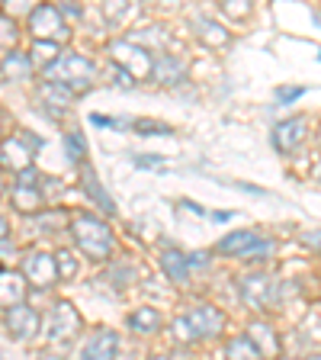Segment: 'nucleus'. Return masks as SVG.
I'll return each instance as SVG.
<instances>
[{"label":"nucleus","instance_id":"17","mask_svg":"<svg viewBox=\"0 0 321 360\" xmlns=\"http://www.w3.org/2000/svg\"><path fill=\"white\" fill-rule=\"evenodd\" d=\"M193 26H196V36L206 45H228V32H225L216 20H209V16H196Z\"/></svg>","mask_w":321,"mask_h":360},{"label":"nucleus","instance_id":"38","mask_svg":"<svg viewBox=\"0 0 321 360\" xmlns=\"http://www.w3.org/2000/svg\"><path fill=\"white\" fill-rule=\"evenodd\" d=\"M7 235H10V225H7V219L0 216V241H7Z\"/></svg>","mask_w":321,"mask_h":360},{"label":"nucleus","instance_id":"18","mask_svg":"<svg viewBox=\"0 0 321 360\" xmlns=\"http://www.w3.org/2000/svg\"><path fill=\"white\" fill-rule=\"evenodd\" d=\"M151 77H157L161 84H180L183 81V65H180L177 58H155V65H151Z\"/></svg>","mask_w":321,"mask_h":360},{"label":"nucleus","instance_id":"37","mask_svg":"<svg viewBox=\"0 0 321 360\" xmlns=\"http://www.w3.org/2000/svg\"><path fill=\"white\" fill-rule=\"evenodd\" d=\"M93 126H116V120H106V116H90Z\"/></svg>","mask_w":321,"mask_h":360},{"label":"nucleus","instance_id":"5","mask_svg":"<svg viewBox=\"0 0 321 360\" xmlns=\"http://www.w3.org/2000/svg\"><path fill=\"white\" fill-rule=\"evenodd\" d=\"M81 331V315L71 302H55L48 319H45V338L52 345H67L71 338Z\"/></svg>","mask_w":321,"mask_h":360},{"label":"nucleus","instance_id":"23","mask_svg":"<svg viewBox=\"0 0 321 360\" xmlns=\"http://www.w3.org/2000/svg\"><path fill=\"white\" fill-rule=\"evenodd\" d=\"M225 360H263V357L257 354V347L247 341V335H238L225 347Z\"/></svg>","mask_w":321,"mask_h":360},{"label":"nucleus","instance_id":"21","mask_svg":"<svg viewBox=\"0 0 321 360\" xmlns=\"http://www.w3.org/2000/svg\"><path fill=\"white\" fill-rule=\"evenodd\" d=\"M84 190H87L90 196H93V202H97L103 212H116V202L110 200V193L103 190V184L97 180V174L90 171V167H84Z\"/></svg>","mask_w":321,"mask_h":360},{"label":"nucleus","instance_id":"8","mask_svg":"<svg viewBox=\"0 0 321 360\" xmlns=\"http://www.w3.org/2000/svg\"><path fill=\"white\" fill-rule=\"evenodd\" d=\"M22 280H30V283L42 286V290H48V286L58 280V270H55V257L42 255V251H30L26 255V261H22Z\"/></svg>","mask_w":321,"mask_h":360},{"label":"nucleus","instance_id":"19","mask_svg":"<svg viewBox=\"0 0 321 360\" xmlns=\"http://www.w3.org/2000/svg\"><path fill=\"white\" fill-rule=\"evenodd\" d=\"M161 267H164V274L173 280V283H187L190 277V267H187V255H180V251H164V257H161Z\"/></svg>","mask_w":321,"mask_h":360},{"label":"nucleus","instance_id":"43","mask_svg":"<svg viewBox=\"0 0 321 360\" xmlns=\"http://www.w3.org/2000/svg\"><path fill=\"white\" fill-rule=\"evenodd\" d=\"M0 360H4V357H0Z\"/></svg>","mask_w":321,"mask_h":360},{"label":"nucleus","instance_id":"36","mask_svg":"<svg viewBox=\"0 0 321 360\" xmlns=\"http://www.w3.org/2000/svg\"><path fill=\"white\" fill-rule=\"evenodd\" d=\"M126 10H129V4H116V7H112V4H106V16H110V20H119Z\"/></svg>","mask_w":321,"mask_h":360},{"label":"nucleus","instance_id":"40","mask_svg":"<svg viewBox=\"0 0 321 360\" xmlns=\"http://www.w3.org/2000/svg\"><path fill=\"white\" fill-rule=\"evenodd\" d=\"M308 360H321V354H312V357H308Z\"/></svg>","mask_w":321,"mask_h":360},{"label":"nucleus","instance_id":"10","mask_svg":"<svg viewBox=\"0 0 321 360\" xmlns=\"http://www.w3.org/2000/svg\"><path fill=\"white\" fill-rule=\"evenodd\" d=\"M302 139H306V120H299V116L277 122V129H273V145L283 155H292L302 145Z\"/></svg>","mask_w":321,"mask_h":360},{"label":"nucleus","instance_id":"39","mask_svg":"<svg viewBox=\"0 0 321 360\" xmlns=\"http://www.w3.org/2000/svg\"><path fill=\"white\" fill-rule=\"evenodd\" d=\"M315 174H318V180H321V161H318V167H315Z\"/></svg>","mask_w":321,"mask_h":360},{"label":"nucleus","instance_id":"32","mask_svg":"<svg viewBox=\"0 0 321 360\" xmlns=\"http://www.w3.org/2000/svg\"><path fill=\"white\" fill-rule=\"evenodd\" d=\"M16 187H39V171L36 167H26V171L16 177Z\"/></svg>","mask_w":321,"mask_h":360},{"label":"nucleus","instance_id":"42","mask_svg":"<svg viewBox=\"0 0 321 360\" xmlns=\"http://www.w3.org/2000/svg\"><path fill=\"white\" fill-rule=\"evenodd\" d=\"M0 193H4V184H0Z\"/></svg>","mask_w":321,"mask_h":360},{"label":"nucleus","instance_id":"16","mask_svg":"<svg viewBox=\"0 0 321 360\" xmlns=\"http://www.w3.org/2000/svg\"><path fill=\"white\" fill-rule=\"evenodd\" d=\"M0 71H4V77H7V81H30L32 61H30V55H22V52H16V49H13V52L4 58Z\"/></svg>","mask_w":321,"mask_h":360},{"label":"nucleus","instance_id":"41","mask_svg":"<svg viewBox=\"0 0 321 360\" xmlns=\"http://www.w3.org/2000/svg\"><path fill=\"white\" fill-rule=\"evenodd\" d=\"M151 360H167V357H151Z\"/></svg>","mask_w":321,"mask_h":360},{"label":"nucleus","instance_id":"14","mask_svg":"<svg viewBox=\"0 0 321 360\" xmlns=\"http://www.w3.org/2000/svg\"><path fill=\"white\" fill-rule=\"evenodd\" d=\"M247 341L257 347L261 357H277L280 354V338L267 322H251V328H247Z\"/></svg>","mask_w":321,"mask_h":360},{"label":"nucleus","instance_id":"3","mask_svg":"<svg viewBox=\"0 0 321 360\" xmlns=\"http://www.w3.org/2000/svg\"><path fill=\"white\" fill-rule=\"evenodd\" d=\"M110 55L112 61L122 68V75L129 77H151V65H155V58L148 55V49L138 42H129V39H119V42L110 45Z\"/></svg>","mask_w":321,"mask_h":360},{"label":"nucleus","instance_id":"27","mask_svg":"<svg viewBox=\"0 0 321 360\" xmlns=\"http://www.w3.org/2000/svg\"><path fill=\"white\" fill-rule=\"evenodd\" d=\"M55 270H58L61 280H71L77 274V261H74V255H71L67 248H61L58 255H55Z\"/></svg>","mask_w":321,"mask_h":360},{"label":"nucleus","instance_id":"6","mask_svg":"<svg viewBox=\"0 0 321 360\" xmlns=\"http://www.w3.org/2000/svg\"><path fill=\"white\" fill-rule=\"evenodd\" d=\"M238 286H241V300L251 309H267L280 296V286L273 283L270 274H247V277L238 280Z\"/></svg>","mask_w":321,"mask_h":360},{"label":"nucleus","instance_id":"11","mask_svg":"<svg viewBox=\"0 0 321 360\" xmlns=\"http://www.w3.org/2000/svg\"><path fill=\"white\" fill-rule=\"evenodd\" d=\"M0 167H13L16 174H22L26 167H32V148L22 142L20 135L4 139V145H0Z\"/></svg>","mask_w":321,"mask_h":360},{"label":"nucleus","instance_id":"4","mask_svg":"<svg viewBox=\"0 0 321 360\" xmlns=\"http://www.w3.org/2000/svg\"><path fill=\"white\" fill-rule=\"evenodd\" d=\"M30 30L36 36V42H55L58 45L61 39H67V22L61 16L58 7L52 4H42V7L30 10Z\"/></svg>","mask_w":321,"mask_h":360},{"label":"nucleus","instance_id":"30","mask_svg":"<svg viewBox=\"0 0 321 360\" xmlns=\"http://www.w3.org/2000/svg\"><path fill=\"white\" fill-rule=\"evenodd\" d=\"M222 10L228 16H235V20H241V16H247V10H251V7H247V4H241V0H225Z\"/></svg>","mask_w":321,"mask_h":360},{"label":"nucleus","instance_id":"13","mask_svg":"<svg viewBox=\"0 0 321 360\" xmlns=\"http://www.w3.org/2000/svg\"><path fill=\"white\" fill-rule=\"evenodd\" d=\"M22 296H26V280L20 274H13V270L0 267V306L4 309L22 306Z\"/></svg>","mask_w":321,"mask_h":360},{"label":"nucleus","instance_id":"1","mask_svg":"<svg viewBox=\"0 0 321 360\" xmlns=\"http://www.w3.org/2000/svg\"><path fill=\"white\" fill-rule=\"evenodd\" d=\"M90 77H93V65L77 52H61L52 65L45 68V84L65 90L71 97H77L90 87Z\"/></svg>","mask_w":321,"mask_h":360},{"label":"nucleus","instance_id":"12","mask_svg":"<svg viewBox=\"0 0 321 360\" xmlns=\"http://www.w3.org/2000/svg\"><path fill=\"white\" fill-rule=\"evenodd\" d=\"M119 351V338L110 328H97L90 335V341L84 345V360H116Z\"/></svg>","mask_w":321,"mask_h":360},{"label":"nucleus","instance_id":"9","mask_svg":"<svg viewBox=\"0 0 321 360\" xmlns=\"http://www.w3.org/2000/svg\"><path fill=\"white\" fill-rule=\"evenodd\" d=\"M39 325H42V319H39L36 309H30V306L7 309V328H10V335L20 338V341H32V338L39 335Z\"/></svg>","mask_w":321,"mask_h":360},{"label":"nucleus","instance_id":"7","mask_svg":"<svg viewBox=\"0 0 321 360\" xmlns=\"http://www.w3.org/2000/svg\"><path fill=\"white\" fill-rule=\"evenodd\" d=\"M183 319H187V325L193 328L196 338H216L225 325L222 312H218L216 306H209V302H196V306H190Z\"/></svg>","mask_w":321,"mask_h":360},{"label":"nucleus","instance_id":"29","mask_svg":"<svg viewBox=\"0 0 321 360\" xmlns=\"http://www.w3.org/2000/svg\"><path fill=\"white\" fill-rule=\"evenodd\" d=\"M171 331H173V335H177V341H180V345H187V341H196L193 328H190V325H187V319H183V315H180L177 322L171 325Z\"/></svg>","mask_w":321,"mask_h":360},{"label":"nucleus","instance_id":"2","mask_svg":"<svg viewBox=\"0 0 321 360\" xmlns=\"http://www.w3.org/2000/svg\"><path fill=\"white\" fill-rule=\"evenodd\" d=\"M71 235H74L77 248L90 261H110L112 255V232L103 219L90 216V212H81V216L71 219Z\"/></svg>","mask_w":321,"mask_h":360},{"label":"nucleus","instance_id":"25","mask_svg":"<svg viewBox=\"0 0 321 360\" xmlns=\"http://www.w3.org/2000/svg\"><path fill=\"white\" fill-rule=\"evenodd\" d=\"M65 151H67V161L71 165H84V158H87V142H84L81 132H67L65 135Z\"/></svg>","mask_w":321,"mask_h":360},{"label":"nucleus","instance_id":"31","mask_svg":"<svg viewBox=\"0 0 321 360\" xmlns=\"http://www.w3.org/2000/svg\"><path fill=\"white\" fill-rule=\"evenodd\" d=\"M302 94H306L302 87H280V90H277V100H280V103H296Z\"/></svg>","mask_w":321,"mask_h":360},{"label":"nucleus","instance_id":"26","mask_svg":"<svg viewBox=\"0 0 321 360\" xmlns=\"http://www.w3.org/2000/svg\"><path fill=\"white\" fill-rule=\"evenodd\" d=\"M16 36H20L16 20L10 13H0V49H16Z\"/></svg>","mask_w":321,"mask_h":360},{"label":"nucleus","instance_id":"22","mask_svg":"<svg viewBox=\"0 0 321 360\" xmlns=\"http://www.w3.org/2000/svg\"><path fill=\"white\" fill-rule=\"evenodd\" d=\"M13 206L20 212H26V216L39 212V206H42V193H39V187H13Z\"/></svg>","mask_w":321,"mask_h":360},{"label":"nucleus","instance_id":"28","mask_svg":"<svg viewBox=\"0 0 321 360\" xmlns=\"http://www.w3.org/2000/svg\"><path fill=\"white\" fill-rule=\"evenodd\" d=\"M135 132L138 135H171V126L155 120H135Z\"/></svg>","mask_w":321,"mask_h":360},{"label":"nucleus","instance_id":"20","mask_svg":"<svg viewBox=\"0 0 321 360\" xmlns=\"http://www.w3.org/2000/svg\"><path fill=\"white\" fill-rule=\"evenodd\" d=\"M129 328H132V331H142V335H151V331L161 328V312H155L151 306L135 309V312L129 315Z\"/></svg>","mask_w":321,"mask_h":360},{"label":"nucleus","instance_id":"15","mask_svg":"<svg viewBox=\"0 0 321 360\" xmlns=\"http://www.w3.org/2000/svg\"><path fill=\"white\" fill-rule=\"evenodd\" d=\"M257 245H261V235H257V232H232V235H225V238L218 241V255H241V257H247Z\"/></svg>","mask_w":321,"mask_h":360},{"label":"nucleus","instance_id":"35","mask_svg":"<svg viewBox=\"0 0 321 360\" xmlns=\"http://www.w3.org/2000/svg\"><path fill=\"white\" fill-rule=\"evenodd\" d=\"M187 267H209V255L206 251H196V255H187Z\"/></svg>","mask_w":321,"mask_h":360},{"label":"nucleus","instance_id":"24","mask_svg":"<svg viewBox=\"0 0 321 360\" xmlns=\"http://www.w3.org/2000/svg\"><path fill=\"white\" fill-rule=\"evenodd\" d=\"M58 55H61V52H58V45H55V42H36V45H32V52H30V61H32V65H39V68L45 71V68L52 65Z\"/></svg>","mask_w":321,"mask_h":360},{"label":"nucleus","instance_id":"33","mask_svg":"<svg viewBox=\"0 0 321 360\" xmlns=\"http://www.w3.org/2000/svg\"><path fill=\"white\" fill-rule=\"evenodd\" d=\"M135 165H138V167H151V171H161V167H164V161H161L157 155H138V158H135Z\"/></svg>","mask_w":321,"mask_h":360},{"label":"nucleus","instance_id":"34","mask_svg":"<svg viewBox=\"0 0 321 360\" xmlns=\"http://www.w3.org/2000/svg\"><path fill=\"white\" fill-rule=\"evenodd\" d=\"M302 245L321 251V229H308V232H302Z\"/></svg>","mask_w":321,"mask_h":360}]
</instances>
